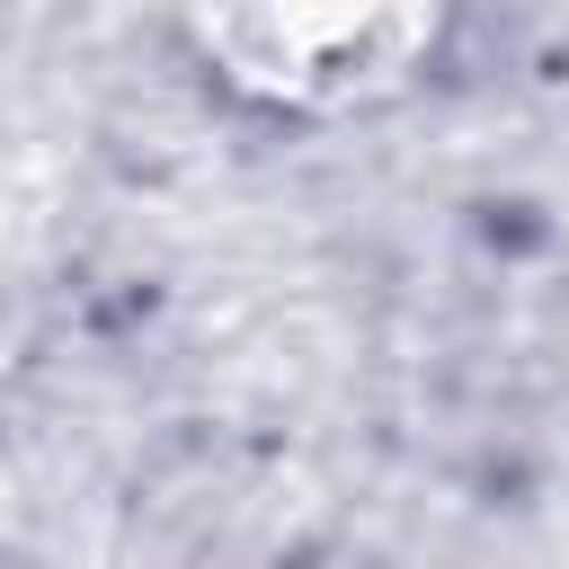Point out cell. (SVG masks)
<instances>
[{"label": "cell", "mask_w": 569, "mask_h": 569, "mask_svg": "<svg viewBox=\"0 0 569 569\" xmlns=\"http://www.w3.org/2000/svg\"><path fill=\"white\" fill-rule=\"evenodd\" d=\"M187 53L267 116H373L445 53L453 0H169Z\"/></svg>", "instance_id": "cell-1"}]
</instances>
